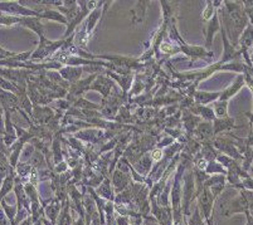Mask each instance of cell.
Instances as JSON below:
<instances>
[{
	"instance_id": "cell-1",
	"label": "cell",
	"mask_w": 253,
	"mask_h": 225,
	"mask_svg": "<svg viewBox=\"0 0 253 225\" xmlns=\"http://www.w3.org/2000/svg\"><path fill=\"white\" fill-rule=\"evenodd\" d=\"M195 199H197V187H195L194 173L193 170L185 169V173L183 174V189H181V209L185 219L192 214L190 205Z\"/></svg>"
},
{
	"instance_id": "cell-2",
	"label": "cell",
	"mask_w": 253,
	"mask_h": 225,
	"mask_svg": "<svg viewBox=\"0 0 253 225\" xmlns=\"http://www.w3.org/2000/svg\"><path fill=\"white\" fill-rule=\"evenodd\" d=\"M198 209L201 211V215L203 217L207 225H214L213 220V209H214L215 197L211 192L208 188H203L202 191L198 194Z\"/></svg>"
},
{
	"instance_id": "cell-3",
	"label": "cell",
	"mask_w": 253,
	"mask_h": 225,
	"mask_svg": "<svg viewBox=\"0 0 253 225\" xmlns=\"http://www.w3.org/2000/svg\"><path fill=\"white\" fill-rule=\"evenodd\" d=\"M0 13H5L6 15H13V17H38L41 13L33 9L25 8L24 5H20L19 1H0Z\"/></svg>"
},
{
	"instance_id": "cell-4",
	"label": "cell",
	"mask_w": 253,
	"mask_h": 225,
	"mask_svg": "<svg viewBox=\"0 0 253 225\" xmlns=\"http://www.w3.org/2000/svg\"><path fill=\"white\" fill-rule=\"evenodd\" d=\"M102 4H103V1H98L97 5H96V8L93 9L91 13H89L88 17H87V19H86V22H84V27H82L81 33H80V36H81V39H80V45H81V47H84V45L87 44V40H88L89 37H91L92 31L96 28V24H97L98 20H100L101 8H102Z\"/></svg>"
},
{
	"instance_id": "cell-5",
	"label": "cell",
	"mask_w": 253,
	"mask_h": 225,
	"mask_svg": "<svg viewBox=\"0 0 253 225\" xmlns=\"http://www.w3.org/2000/svg\"><path fill=\"white\" fill-rule=\"evenodd\" d=\"M39 38H41V43H39V47L32 53L31 58H29L31 61H37V59L42 61L45 57L53 54L57 49H59V48L64 45V39L63 40H58V42H50L44 36L39 37Z\"/></svg>"
},
{
	"instance_id": "cell-6",
	"label": "cell",
	"mask_w": 253,
	"mask_h": 225,
	"mask_svg": "<svg viewBox=\"0 0 253 225\" xmlns=\"http://www.w3.org/2000/svg\"><path fill=\"white\" fill-rule=\"evenodd\" d=\"M225 183H227V178L225 175H214V176H209L208 179L204 183L203 188H208L211 190V192L213 194V196L215 197L217 200L219 195L222 194V191L225 188Z\"/></svg>"
},
{
	"instance_id": "cell-7",
	"label": "cell",
	"mask_w": 253,
	"mask_h": 225,
	"mask_svg": "<svg viewBox=\"0 0 253 225\" xmlns=\"http://www.w3.org/2000/svg\"><path fill=\"white\" fill-rule=\"evenodd\" d=\"M193 134L195 135L202 144H208L211 140L214 139V131H213V125L211 122H207V121H201L199 125L195 127L193 131Z\"/></svg>"
},
{
	"instance_id": "cell-8",
	"label": "cell",
	"mask_w": 253,
	"mask_h": 225,
	"mask_svg": "<svg viewBox=\"0 0 253 225\" xmlns=\"http://www.w3.org/2000/svg\"><path fill=\"white\" fill-rule=\"evenodd\" d=\"M131 183H132V178L120 170H116L112 175V187H114V191L116 192V195L124 191Z\"/></svg>"
},
{
	"instance_id": "cell-9",
	"label": "cell",
	"mask_w": 253,
	"mask_h": 225,
	"mask_svg": "<svg viewBox=\"0 0 253 225\" xmlns=\"http://www.w3.org/2000/svg\"><path fill=\"white\" fill-rule=\"evenodd\" d=\"M220 32V23H219V13L215 11V14L211 17V19L209 20L208 28H207V36H206V49H211V44H213V38H214V34Z\"/></svg>"
},
{
	"instance_id": "cell-10",
	"label": "cell",
	"mask_w": 253,
	"mask_h": 225,
	"mask_svg": "<svg viewBox=\"0 0 253 225\" xmlns=\"http://www.w3.org/2000/svg\"><path fill=\"white\" fill-rule=\"evenodd\" d=\"M220 92H204V91H197L193 93V98H194L197 105H208V103L215 102L219 100Z\"/></svg>"
},
{
	"instance_id": "cell-11",
	"label": "cell",
	"mask_w": 253,
	"mask_h": 225,
	"mask_svg": "<svg viewBox=\"0 0 253 225\" xmlns=\"http://www.w3.org/2000/svg\"><path fill=\"white\" fill-rule=\"evenodd\" d=\"M243 84H245V77H243V75H237L234 83L232 84V86H229L228 88H225L223 92H220L219 100L220 101H228L229 98H232L233 96H236L237 93H238L239 89L243 87Z\"/></svg>"
},
{
	"instance_id": "cell-12",
	"label": "cell",
	"mask_w": 253,
	"mask_h": 225,
	"mask_svg": "<svg viewBox=\"0 0 253 225\" xmlns=\"http://www.w3.org/2000/svg\"><path fill=\"white\" fill-rule=\"evenodd\" d=\"M19 24L25 27V28H29L34 32V33L38 34L39 37L44 36L43 33V28H44V25L41 23V19L38 17H25V18H20Z\"/></svg>"
},
{
	"instance_id": "cell-13",
	"label": "cell",
	"mask_w": 253,
	"mask_h": 225,
	"mask_svg": "<svg viewBox=\"0 0 253 225\" xmlns=\"http://www.w3.org/2000/svg\"><path fill=\"white\" fill-rule=\"evenodd\" d=\"M82 67H75V66H68V67H64L59 70V75L63 79L71 82V83H76V82L80 81L82 75Z\"/></svg>"
},
{
	"instance_id": "cell-14",
	"label": "cell",
	"mask_w": 253,
	"mask_h": 225,
	"mask_svg": "<svg viewBox=\"0 0 253 225\" xmlns=\"http://www.w3.org/2000/svg\"><path fill=\"white\" fill-rule=\"evenodd\" d=\"M96 194L101 197V199H105L106 201H115V191L114 188L111 187V183L107 178L103 179L102 183L100 184V187L96 189Z\"/></svg>"
},
{
	"instance_id": "cell-15",
	"label": "cell",
	"mask_w": 253,
	"mask_h": 225,
	"mask_svg": "<svg viewBox=\"0 0 253 225\" xmlns=\"http://www.w3.org/2000/svg\"><path fill=\"white\" fill-rule=\"evenodd\" d=\"M190 112L194 114H197V116H201L204 121H207V122H213V121L217 118L214 114V111H213V109H211V107H207V106L197 105V103L190 107Z\"/></svg>"
},
{
	"instance_id": "cell-16",
	"label": "cell",
	"mask_w": 253,
	"mask_h": 225,
	"mask_svg": "<svg viewBox=\"0 0 253 225\" xmlns=\"http://www.w3.org/2000/svg\"><path fill=\"white\" fill-rule=\"evenodd\" d=\"M111 87H112V81H110L109 78L101 77L100 75V77H96V82L95 83H92L88 89H96V91L101 92L103 96V100H106L107 96L110 95Z\"/></svg>"
},
{
	"instance_id": "cell-17",
	"label": "cell",
	"mask_w": 253,
	"mask_h": 225,
	"mask_svg": "<svg viewBox=\"0 0 253 225\" xmlns=\"http://www.w3.org/2000/svg\"><path fill=\"white\" fill-rule=\"evenodd\" d=\"M238 45L241 50H248L253 47V25L251 23L239 37Z\"/></svg>"
},
{
	"instance_id": "cell-18",
	"label": "cell",
	"mask_w": 253,
	"mask_h": 225,
	"mask_svg": "<svg viewBox=\"0 0 253 225\" xmlns=\"http://www.w3.org/2000/svg\"><path fill=\"white\" fill-rule=\"evenodd\" d=\"M237 126H234V118L231 117H225V118H215L213 121V131H214L215 135L220 134L223 131H228L231 128H236Z\"/></svg>"
},
{
	"instance_id": "cell-19",
	"label": "cell",
	"mask_w": 253,
	"mask_h": 225,
	"mask_svg": "<svg viewBox=\"0 0 253 225\" xmlns=\"http://www.w3.org/2000/svg\"><path fill=\"white\" fill-rule=\"evenodd\" d=\"M14 179H15V171H11L4 181L1 183V187H0V201L4 200V197L14 189Z\"/></svg>"
},
{
	"instance_id": "cell-20",
	"label": "cell",
	"mask_w": 253,
	"mask_h": 225,
	"mask_svg": "<svg viewBox=\"0 0 253 225\" xmlns=\"http://www.w3.org/2000/svg\"><path fill=\"white\" fill-rule=\"evenodd\" d=\"M213 111L217 118H225L228 117V101H220L217 100L213 102Z\"/></svg>"
},
{
	"instance_id": "cell-21",
	"label": "cell",
	"mask_w": 253,
	"mask_h": 225,
	"mask_svg": "<svg viewBox=\"0 0 253 225\" xmlns=\"http://www.w3.org/2000/svg\"><path fill=\"white\" fill-rule=\"evenodd\" d=\"M134 164L135 166L140 170V174L142 173L144 175H146V174L150 171L151 165H153V160H151V157H149V155H145L141 156V157H140L137 161H135Z\"/></svg>"
},
{
	"instance_id": "cell-22",
	"label": "cell",
	"mask_w": 253,
	"mask_h": 225,
	"mask_svg": "<svg viewBox=\"0 0 253 225\" xmlns=\"http://www.w3.org/2000/svg\"><path fill=\"white\" fill-rule=\"evenodd\" d=\"M186 225H207L203 217L201 215V211H199L198 206H195L193 214L189 215V219L186 220Z\"/></svg>"
},
{
	"instance_id": "cell-23",
	"label": "cell",
	"mask_w": 253,
	"mask_h": 225,
	"mask_svg": "<svg viewBox=\"0 0 253 225\" xmlns=\"http://www.w3.org/2000/svg\"><path fill=\"white\" fill-rule=\"evenodd\" d=\"M19 17H13V15H0V27L1 25H15L19 24Z\"/></svg>"
},
{
	"instance_id": "cell-24",
	"label": "cell",
	"mask_w": 253,
	"mask_h": 225,
	"mask_svg": "<svg viewBox=\"0 0 253 225\" xmlns=\"http://www.w3.org/2000/svg\"><path fill=\"white\" fill-rule=\"evenodd\" d=\"M52 150H53V155H54V162L58 165L59 162H62V151H61V146H59L58 140H54V141H53Z\"/></svg>"
},
{
	"instance_id": "cell-25",
	"label": "cell",
	"mask_w": 253,
	"mask_h": 225,
	"mask_svg": "<svg viewBox=\"0 0 253 225\" xmlns=\"http://www.w3.org/2000/svg\"><path fill=\"white\" fill-rule=\"evenodd\" d=\"M160 45H162L160 49H162V52L165 53V54H175V53L180 52V48L175 47V45H170L168 44V43H164V44Z\"/></svg>"
},
{
	"instance_id": "cell-26",
	"label": "cell",
	"mask_w": 253,
	"mask_h": 225,
	"mask_svg": "<svg viewBox=\"0 0 253 225\" xmlns=\"http://www.w3.org/2000/svg\"><path fill=\"white\" fill-rule=\"evenodd\" d=\"M163 151L160 150V149H156V150H154L153 152H151V160H154V161H160L163 158Z\"/></svg>"
},
{
	"instance_id": "cell-27",
	"label": "cell",
	"mask_w": 253,
	"mask_h": 225,
	"mask_svg": "<svg viewBox=\"0 0 253 225\" xmlns=\"http://www.w3.org/2000/svg\"><path fill=\"white\" fill-rule=\"evenodd\" d=\"M89 225H102V223H101V219H100V215H98V211H96L95 214L92 215Z\"/></svg>"
},
{
	"instance_id": "cell-28",
	"label": "cell",
	"mask_w": 253,
	"mask_h": 225,
	"mask_svg": "<svg viewBox=\"0 0 253 225\" xmlns=\"http://www.w3.org/2000/svg\"><path fill=\"white\" fill-rule=\"evenodd\" d=\"M67 169H68V166H67V164H66V162H64V161L59 162V164L56 166V171L58 174H63L64 171H67Z\"/></svg>"
},
{
	"instance_id": "cell-29",
	"label": "cell",
	"mask_w": 253,
	"mask_h": 225,
	"mask_svg": "<svg viewBox=\"0 0 253 225\" xmlns=\"http://www.w3.org/2000/svg\"><path fill=\"white\" fill-rule=\"evenodd\" d=\"M72 225H86V218L78 217L77 220H73Z\"/></svg>"
},
{
	"instance_id": "cell-30",
	"label": "cell",
	"mask_w": 253,
	"mask_h": 225,
	"mask_svg": "<svg viewBox=\"0 0 253 225\" xmlns=\"http://www.w3.org/2000/svg\"><path fill=\"white\" fill-rule=\"evenodd\" d=\"M246 217H247V225H253V218L251 217L250 211H247V213H246Z\"/></svg>"
},
{
	"instance_id": "cell-31",
	"label": "cell",
	"mask_w": 253,
	"mask_h": 225,
	"mask_svg": "<svg viewBox=\"0 0 253 225\" xmlns=\"http://www.w3.org/2000/svg\"><path fill=\"white\" fill-rule=\"evenodd\" d=\"M250 214H251V217L253 218V210H252V211H250Z\"/></svg>"
}]
</instances>
